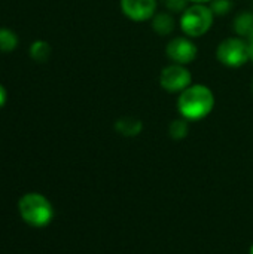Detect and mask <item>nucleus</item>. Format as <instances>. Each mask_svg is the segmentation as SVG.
<instances>
[{"label": "nucleus", "mask_w": 253, "mask_h": 254, "mask_svg": "<svg viewBox=\"0 0 253 254\" xmlns=\"http://www.w3.org/2000/svg\"><path fill=\"white\" fill-rule=\"evenodd\" d=\"M215 95L206 85H191L177 98V110L186 121H201L212 113Z\"/></svg>", "instance_id": "1"}, {"label": "nucleus", "mask_w": 253, "mask_h": 254, "mask_svg": "<svg viewBox=\"0 0 253 254\" xmlns=\"http://www.w3.org/2000/svg\"><path fill=\"white\" fill-rule=\"evenodd\" d=\"M18 211L22 220L33 228H45L54 219V207L42 193H25L18 202Z\"/></svg>", "instance_id": "2"}, {"label": "nucleus", "mask_w": 253, "mask_h": 254, "mask_svg": "<svg viewBox=\"0 0 253 254\" xmlns=\"http://www.w3.org/2000/svg\"><path fill=\"white\" fill-rule=\"evenodd\" d=\"M213 19L215 13L210 6L203 3H194L192 6L183 9L180 16V28L191 39L201 37L212 28Z\"/></svg>", "instance_id": "3"}, {"label": "nucleus", "mask_w": 253, "mask_h": 254, "mask_svg": "<svg viewBox=\"0 0 253 254\" xmlns=\"http://www.w3.org/2000/svg\"><path fill=\"white\" fill-rule=\"evenodd\" d=\"M216 58L221 64L227 67H242L245 65L249 57L248 42L240 37H227L216 48Z\"/></svg>", "instance_id": "4"}, {"label": "nucleus", "mask_w": 253, "mask_h": 254, "mask_svg": "<svg viewBox=\"0 0 253 254\" xmlns=\"http://www.w3.org/2000/svg\"><path fill=\"white\" fill-rule=\"evenodd\" d=\"M191 71L182 64H170L160 74V85L169 92H182L192 83Z\"/></svg>", "instance_id": "5"}, {"label": "nucleus", "mask_w": 253, "mask_h": 254, "mask_svg": "<svg viewBox=\"0 0 253 254\" xmlns=\"http://www.w3.org/2000/svg\"><path fill=\"white\" fill-rule=\"evenodd\" d=\"M166 54L174 64L186 65L195 61L198 49L195 43L188 37H173L166 46Z\"/></svg>", "instance_id": "6"}, {"label": "nucleus", "mask_w": 253, "mask_h": 254, "mask_svg": "<svg viewBox=\"0 0 253 254\" xmlns=\"http://www.w3.org/2000/svg\"><path fill=\"white\" fill-rule=\"evenodd\" d=\"M121 9L131 21L142 22L154 18L157 13V0H121Z\"/></svg>", "instance_id": "7"}, {"label": "nucleus", "mask_w": 253, "mask_h": 254, "mask_svg": "<svg viewBox=\"0 0 253 254\" xmlns=\"http://www.w3.org/2000/svg\"><path fill=\"white\" fill-rule=\"evenodd\" d=\"M115 129L124 135V137H136L142 132L143 129V124L140 119L133 118V116H125L116 121L115 124Z\"/></svg>", "instance_id": "8"}, {"label": "nucleus", "mask_w": 253, "mask_h": 254, "mask_svg": "<svg viewBox=\"0 0 253 254\" xmlns=\"http://www.w3.org/2000/svg\"><path fill=\"white\" fill-rule=\"evenodd\" d=\"M152 28L158 34L167 36L174 30V19L169 12H158L152 18Z\"/></svg>", "instance_id": "9"}, {"label": "nucleus", "mask_w": 253, "mask_h": 254, "mask_svg": "<svg viewBox=\"0 0 253 254\" xmlns=\"http://www.w3.org/2000/svg\"><path fill=\"white\" fill-rule=\"evenodd\" d=\"M30 57L37 63H45L51 57V46L45 40H36L30 46Z\"/></svg>", "instance_id": "10"}, {"label": "nucleus", "mask_w": 253, "mask_h": 254, "mask_svg": "<svg viewBox=\"0 0 253 254\" xmlns=\"http://www.w3.org/2000/svg\"><path fill=\"white\" fill-rule=\"evenodd\" d=\"M234 30L239 36H249V33L253 30V15L251 12L240 13L234 21Z\"/></svg>", "instance_id": "11"}, {"label": "nucleus", "mask_w": 253, "mask_h": 254, "mask_svg": "<svg viewBox=\"0 0 253 254\" xmlns=\"http://www.w3.org/2000/svg\"><path fill=\"white\" fill-rule=\"evenodd\" d=\"M16 46H18L16 34L9 28H0V51L12 52Z\"/></svg>", "instance_id": "12"}, {"label": "nucleus", "mask_w": 253, "mask_h": 254, "mask_svg": "<svg viewBox=\"0 0 253 254\" xmlns=\"http://www.w3.org/2000/svg\"><path fill=\"white\" fill-rule=\"evenodd\" d=\"M188 131H189L188 122L183 118L174 119L169 127V134L173 140H183L188 135Z\"/></svg>", "instance_id": "13"}, {"label": "nucleus", "mask_w": 253, "mask_h": 254, "mask_svg": "<svg viewBox=\"0 0 253 254\" xmlns=\"http://www.w3.org/2000/svg\"><path fill=\"white\" fill-rule=\"evenodd\" d=\"M210 9L213 10L215 15H225L233 9V1L231 0H213L210 1Z\"/></svg>", "instance_id": "14"}, {"label": "nucleus", "mask_w": 253, "mask_h": 254, "mask_svg": "<svg viewBox=\"0 0 253 254\" xmlns=\"http://www.w3.org/2000/svg\"><path fill=\"white\" fill-rule=\"evenodd\" d=\"M166 4L171 9V10H180V9H186V0H166Z\"/></svg>", "instance_id": "15"}, {"label": "nucleus", "mask_w": 253, "mask_h": 254, "mask_svg": "<svg viewBox=\"0 0 253 254\" xmlns=\"http://www.w3.org/2000/svg\"><path fill=\"white\" fill-rule=\"evenodd\" d=\"M6 101H7V92H6V89L0 85V109L6 104Z\"/></svg>", "instance_id": "16"}, {"label": "nucleus", "mask_w": 253, "mask_h": 254, "mask_svg": "<svg viewBox=\"0 0 253 254\" xmlns=\"http://www.w3.org/2000/svg\"><path fill=\"white\" fill-rule=\"evenodd\" d=\"M248 46H249V57H251V60L253 61V30L249 33V36H248Z\"/></svg>", "instance_id": "17"}, {"label": "nucleus", "mask_w": 253, "mask_h": 254, "mask_svg": "<svg viewBox=\"0 0 253 254\" xmlns=\"http://www.w3.org/2000/svg\"><path fill=\"white\" fill-rule=\"evenodd\" d=\"M192 3H203V4H206V3H210V1H213V0H191Z\"/></svg>", "instance_id": "18"}, {"label": "nucleus", "mask_w": 253, "mask_h": 254, "mask_svg": "<svg viewBox=\"0 0 253 254\" xmlns=\"http://www.w3.org/2000/svg\"><path fill=\"white\" fill-rule=\"evenodd\" d=\"M249 254H253V244L251 246V249H249Z\"/></svg>", "instance_id": "19"}]
</instances>
